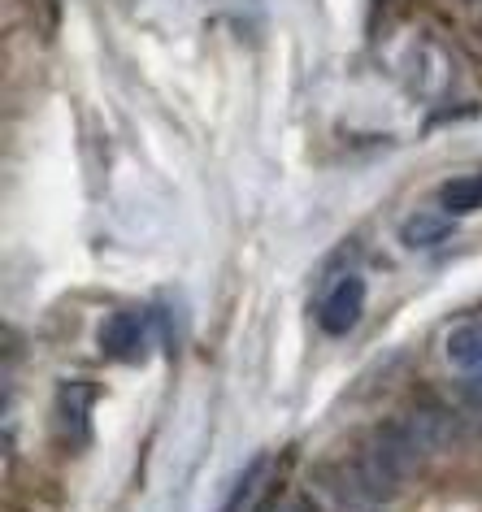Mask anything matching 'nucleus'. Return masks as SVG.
<instances>
[{"instance_id":"f03ea898","label":"nucleus","mask_w":482,"mask_h":512,"mask_svg":"<svg viewBox=\"0 0 482 512\" xmlns=\"http://www.w3.org/2000/svg\"><path fill=\"white\" fill-rule=\"evenodd\" d=\"M100 352L109 361H139L148 348V330H144V317L131 313V309H118L100 322Z\"/></svg>"},{"instance_id":"0eeeda50","label":"nucleus","mask_w":482,"mask_h":512,"mask_svg":"<svg viewBox=\"0 0 482 512\" xmlns=\"http://www.w3.org/2000/svg\"><path fill=\"white\" fill-rule=\"evenodd\" d=\"M439 204L443 213L461 217V213H478L482 209V174H456L439 187Z\"/></svg>"},{"instance_id":"f257e3e1","label":"nucleus","mask_w":482,"mask_h":512,"mask_svg":"<svg viewBox=\"0 0 482 512\" xmlns=\"http://www.w3.org/2000/svg\"><path fill=\"white\" fill-rule=\"evenodd\" d=\"M365 447L383 460V465L396 473L400 482H409L413 473H417V465L426 460V447L417 443V434H413V426L404 417H391V421H378L374 426V434L365 439Z\"/></svg>"},{"instance_id":"20e7f679","label":"nucleus","mask_w":482,"mask_h":512,"mask_svg":"<svg viewBox=\"0 0 482 512\" xmlns=\"http://www.w3.org/2000/svg\"><path fill=\"white\" fill-rule=\"evenodd\" d=\"M404 421L413 426L417 443L426 447V456H430V452H439V447H448V443H452V434H456L452 417H448V408H439V404H417V408H409V413H404Z\"/></svg>"},{"instance_id":"6e6552de","label":"nucleus","mask_w":482,"mask_h":512,"mask_svg":"<svg viewBox=\"0 0 482 512\" xmlns=\"http://www.w3.org/2000/svg\"><path fill=\"white\" fill-rule=\"evenodd\" d=\"M92 400H96V387H87V382H61V417L74 421V426H87Z\"/></svg>"},{"instance_id":"1a4fd4ad","label":"nucleus","mask_w":482,"mask_h":512,"mask_svg":"<svg viewBox=\"0 0 482 512\" xmlns=\"http://www.w3.org/2000/svg\"><path fill=\"white\" fill-rule=\"evenodd\" d=\"M261 473H265V456H257V460H248V469H244V473H239V478H235V486H231V495H226V499H222V508H218V512H239V504H244V499L252 495V482H257V478H261Z\"/></svg>"},{"instance_id":"39448f33","label":"nucleus","mask_w":482,"mask_h":512,"mask_svg":"<svg viewBox=\"0 0 482 512\" xmlns=\"http://www.w3.org/2000/svg\"><path fill=\"white\" fill-rule=\"evenodd\" d=\"M443 239H452V213L426 209V213H413V217H404L400 222V243L404 248H413V252L439 248Z\"/></svg>"},{"instance_id":"423d86ee","label":"nucleus","mask_w":482,"mask_h":512,"mask_svg":"<svg viewBox=\"0 0 482 512\" xmlns=\"http://www.w3.org/2000/svg\"><path fill=\"white\" fill-rule=\"evenodd\" d=\"M443 352H448V361L456 369H482V317L452 326L448 339H443Z\"/></svg>"},{"instance_id":"9d476101","label":"nucleus","mask_w":482,"mask_h":512,"mask_svg":"<svg viewBox=\"0 0 482 512\" xmlns=\"http://www.w3.org/2000/svg\"><path fill=\"white\" fill-rule=\"evenodd\" d=\"M461 391H465V400H469V404H474V408H482V374H478V378H469Z\"/></svg>"},{"instance_id":"7ed1b4c3","label":"nucleus","mask_w":482,"mask_h":512,"mask_svg":"<svg viewBox=\"0 0 482 512\" xmlns=\"http://www.w3.org/2000/svg\"><path fill=\"white\" fill-rule=\"evenodd\" d=\"M361 309H365V283L357 274L339 278V283L331 287V296L322 300V313H317V322H322L326 335H348L352 326L361 322Z\"/></svg>"}]
</instances>
